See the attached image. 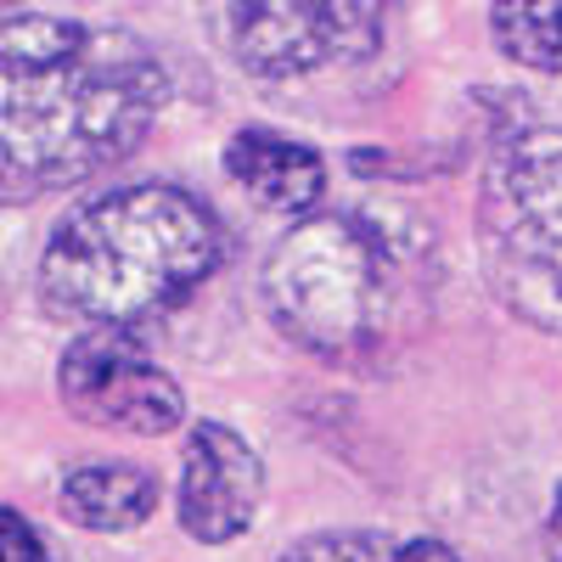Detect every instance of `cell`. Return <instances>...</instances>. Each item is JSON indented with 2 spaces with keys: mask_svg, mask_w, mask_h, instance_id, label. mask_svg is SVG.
Wrapping results in <instances>:
<instances>
[{
  "mask_svg": "<svg viewBox=\"0 0 562 562\" xmlns=\"http://www.w3.org/2000/svg\"><path fill=\"white\" fill-rule=\"evenodd\" d=\"M225 175L270 214H310L326 198V158L276 130H237L225 140Z\"/></svg>",
  "mask_w": 562,
  "mask_h": 562,
  "instance_id": "cell-8",
  "label": "cell"
},
{
  "mask_svg": "<svg viewBox=\"0 0 562 562\" xmlns=\"http://www.w3.org/2000/svg\"><path fill=\"white\" fill-rule=\"evenodd\" d=\"M259 495H265L259 450L225 422H198L180 456V490H175L180 529L203 546H225L254 529Z\"/></svg>",
  "mask_w": 562,
  "mask_h": 562,
  "instance_id": "cell-7",
  "label": "cell"
},
{
  "mask_svg": "<svg viewBox=\"0 0 562 562\" xmlns=\"http://www.w3.org/2000/svg\"><path fill=\"white\" fill-rule=\"evenodd\" d=\"M0 562H52L45 535L23 518V512H12V506H0Z\"/></svg>",
  "mask_w": 562,
  "mask_h": 562,
  "instance_id": "cell-12",
  "label": "cell"
},
{
  "mask_svg": "<svg viewBox=\"0 0 562 562\" xmlns=\"http://www.w3.org/2000/svg\"><path fill=\"white\" fill-rule=\"evenodd\" d=\"M490 34L512 63L535 74H562V0H495Z\"/></svg>",
  "mask_w": 562,
  "mask_h": 562,
  "instance_id": "cell-10",
  "label": "cell"
},
{
  "mask_svg": "<svg viewBox=\"0 0 562 562\" xmlns=\"http://www.w3.org/2000/svg\"><path fill=\"white\" fill-rule=\"evenodd\" d=\"M225 237L186 186H119L74 209L40 254V299L63 321L140 326L186 304L220 270Z\"/></svg>",
  "mask_w": 562,
  "mask_h": 562,
  "instance_id": "cell-3",
  "label": "cell"
},
{
  "mask_svg": "<svg viewBox=\"0 0 562 562\" xmlns=\"http://www.w3.org/2000/svg\"><path fill=\"white\" fill-rule=\"evenodd\" d=\"M158 479L135 461H90V467H74L57 490V506L63 518L79 524V529H97V535H124V529H140L158 512Z\"/></svg>",
  "mask_w": 562,
  "mask_h": 562,
  "instance_id": "cell-9",
  "label": "cell"
},
{
  "mask_svg": "<svg viewBox=\"0 0 562 562\" xmlns=\"http://www.w3.org/2000/svg\"><path fill=\"white\" fill-rule=\"evenodd\" d=\"M214 45L259 79H304L378 52L383 0H203Z\"/></svg>",
  "mask_w": 562,
  "mask_h": 562,
  "instance_id": "cell-5",
  "label": "cell"
},
{
  "mask_svg": "<svg viewBox=\"0 0 562 562\" xmlns=\"http://www.w3.org/2000/svg\"><path fill=\"white\" fill-rule=\"evenodd\" d=\"M389 557H394V535L378 529H321L281 551V562H389Z\"/></svg>",
  "mask_w": 562,
  "mask_h": 562,
  "instance_id": "cell-11",
  "label": "cell"
},
{
  "mask_svg": "<svg viewBox=\"0 0 562 562\" xmlns=\"http://www.w3.org/2000/svg\"><path fill=\"white\" fill-rule=\"evenodd\" d=\"M169 74L130 29L0 18V203H40L124 164L164 113Z\"/></svg>",
  "mask_w": 562,
  "mask_h": 562,
  "instance_id": "cell-1",
  "label": "cell"
},
{
  "mask_svg": "<svg viewBox=\"0 0 562 562\" xmlns=\"http://www.w3.org/2000/svg\"><path fill=\"white\" fill-rule=\"evenodd\" d=\"M389 562H461V557L445 540H434V535H416V540H394Z\"/></svg>",
  "mask_w": 562,
  "mask_h": 562,
  "instance_id": "cell-13",
  "label": "cell"
},
{
  "mask_svg": "<svg viewBox=\"0 0 562 562\" xmlns=\"http://www.w3.org/2000/svg\"><path fill=\"white\" fill-rule=\"evenodd\" d=\"M479 254L501 310L562 338V130H529L490 164Z\"/></svg>",
  "mask_w": 562,
  "mask_h": 562,
  "instance_id": "cell-4",
  "label": "cell"
},
{
  "mask_svg": "<svg viewBox=\"0 0 562 562\" xmlns=\"http://www.w3.org/2000/svg\"><path fill=\"white\" fill-rule=\"evenodd\" d=\"M57 394L79 422L108 434L158 439L186 422L180 383L135 338V326H90V333H79L57 366Z\"/></svg>",
  "mask_w": 562,
  "mask_h": 562,
  "instance_id": "cell-6",
  "label": "cell"
},
{
  "mask_svg": "<svg viewBox=\"0 0 562 562\" xmlns=\"http://www.w3.org/2000/svg\"><path fill=\"white\" fill-rule=\"evenodd\" d=\"M546 562H562V484H557L551 518H546Z\"/></svg>",
  "mask_w": 562,
  "mask_h": 562,
  "instance_id": "cell-14",
  "label": "cell"
},
{
  "mask_svg": "<svg viewBox=\"0 0 562 562\" xmlns=\"http://www.w3.org/2000/svg\"><path fill=\"white\" fill-rule=\"evenodd\" d=\"M7 7H18V0H0V12H7Z\"/></svg>",
  "mask_w": 562,
  "mask_h": 562,
  "instance_id": "cell-15",
  "label": "cell"
},
{
  "mask_svg": "<svg viewBox=\"0 0 562 562\" xmlns=\"http://www.w3.org/2000/svg\"><path fill=\"white\" fill-rule=\"evenodd\" d=\"M428 231L394 209L315 214L265 259V315L293 349L326 366L389 355L422 315Z\"/></svg>",
  "mask_w": 562,
  "mask_h": 562,
  "instance_id": "cell-2",
  "label": "cell"
}]
</instances>
